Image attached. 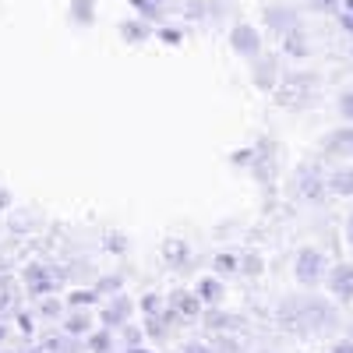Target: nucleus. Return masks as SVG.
<instances>
[{
	"label": "nucleus",
	"instance_id": "nucleus-1",
	"mask_svg": "<svg viewBox=\"0 0 353 353\" xmlns=\"http://www.w3.org/2000/svg\"><path fill=\"white\" fill-rule=\"evenodd\" d=\"M276 318L286 332L297 336H318L329 325H336V307L325 297H314V293H293V297H283L276 307Z\"/></svg>",
	"mask_w": 353,
	"mask_h": 353
},
{
	"label": "nucleus",
	"instance_id": "nucleus-2",
	"mask_svg": "<svg viewBox=\"0 0 353 353\" xmlns=\"http://www.w3.org/2000/svg\"><path fill=\"white\" fill-rule=\"evenodd\" d=\"M314 88H318V78L307 74V71L286 74V78L276 85V103H279L283 110H304L307 103H314Z\"/></svg>",
	"mask_w": 353,
	"mask_h": 353
},
{
	"label": "nucleus",
	"instance_id": "nucleus-3",
	"mask_svg": "<svg viewBox=\"0 0 353 353\" xmlns=\"http://www.w3.org/2000/svg\"><path fill=\"white\" fill-rule=\"evenodd\" d=\"M64 279H68V272H64V269L57 272L53 265H43V261H32V265H28V269L21 272L25 293H28V297H36V301L50 297V293H53L57 286H61Z\"/></svg>",
	"mask_w": 353,
	"mask_h": 353
},
{
	"label": "nucleus",
	"instance_id": "nucleus-4",
	"mask_svg": "<svg viewBox=\"0 0 353 353\" xmlns=\"http://www.w3.org/2000/svg\"><path fill=\"white\" fill-rule=\"evenodd\" d=\"M293 276H297L301 286H318L325 279V254L318 248H301L297 261H293Z\"/></svg>",
	"mask_w": 353,
	"mask_h": 353
},
{
	"label": "nucleus",
	"instance_id": "nucleus-5",
	"mask_svg": "<svg viewBox=\"0 0 353 353\" xmlns=\"http://www.w3.org/2000/svg\"><path fill=\"white\" fill-rule=\"evenodd\" d=\"M325 283H329V293H332L339 304H350V301H353V265H350V261L332 265L329 276H325Z\"/></svg>",
	"mask_w": 353,
	"mask_h": 353
},
{
	"label": "nucleus",
	"instance_id": "nucleus-6",
	"mask_svg": "<svg viewBox=\"0 0 353 353\" xmlns=\"http://www.w3.org/2000/svg\"><path fill=\"white\" fill-rule=\"evenodd\" d=\"M131 314H134V301L131 297H124V293H113V301L103 307V325L106 329H124L128 321H131Z\"/></svg>",
	"mask_w": 353,
	"mask_h": 353
},
{
	"label": "nucleus",
	"instance_id": "nucleus-7",
	"mask_svg": "<svg viewBox=\"0 0 353 353\" xmlns=\"http://www.w3.org/2000/svg\"><path fill=\"white\" fill-rule=\"evenodd\" d=\"M230 46H233V53H241V57H254L261 53V36L254 32V25H237L230 32Z\"/></svg>",
	"mask_w": 353,
	"mask_h": 353
},
{
	"label": "nucleus",
	"instance_id": "nucleus-8",
	"mask_svg": "<svg viewBox=\"0 0 353 353\" xmlns=\"http://www.w3.org/2000/svg\"><path fill=\"white\" fill-rule=\"evenodd\" d=\"M18 311H21V290L8 272H0V321L14 318Z\"/></svg>",
	"mask_w": 353,
	"mask_h": 353
},
{
	"label": "nucleus",
	"instance_id": "nucleus-9",
	"mask_svg": "<svg viewBox=\"0 0 353 353\" xmlns=\"http://www.w3.org/2000/svg\"><path fill=\"white\" fill-rule=\"evenodd\" d=\"M251 81L258 88H272L276 92V85H279V71H276V57H254V64H251Z\"/></svg>",
	"mask_w": 353,
	"mask_h": 353
},
{
	"label": "nucleus",
	"instance_id": "nucleus-10",
	"mask_svg": "<svg viewBox=\"0 0 353 353\" xmlns=\"http://www.w3.org/2000/svg\"><path fill=\"white\" fill-rule=\"evenodd\" d=\"M297 191H301V198H321L329 191V181H321L318 176V170L314 166H301V173H297Z\"/></svg>",
	"mask_w": 353,
	"mask_h": 353
},
{
	"label": "nucleus",
	"instance_id": "nucleus-11",
	"mask_svg": "<svg viewBox=\"0 0 353 353\" xmlns=\"http://www.w3.org/2000/svg\"><path fill=\"white\" fill-rule=\"evenodd\" d=\"M163 258L170 261V269L184 272L188 265H191V244L181 241V237H170V241H163Z\"/></svg>",
	"mask_w": 353,
	"mask_h": 353
},
{
	"label": "nucleus",
	"instance_id": "nucleus-12",
	"mask_svg": "<svg viewBox=\"0 0 353 353\" xmlns=\"http://www.w3.org/2000/svg\"><path fill=\"white\" fill-rule=\"evenodd\" d=\"M194 293L201 297V304H205V307H219V304H223V297H226V286H223V279H219V276H201Z\"/></svg>",
	"mask_w": 353,
	"mask_h": 353
},
{
	"label": "nucleus",
	"instance_id": "nucleus-13",
	"mask_svg": "<svg viewBox=\"0 0 353 353\" xmlns=\"http://www.w3.org/2000/svg\"><path fill=\"white\" fill-rule=\"evenodd\" d=\"M321 149L332 156H353V128H336L321 138Z\"/></svg>",
	"mask_w": 353,
	"mask_h": 353
},
{
	"label": "nucleus",
	"instance_id": "nucleus-14",
	"mask_svg": "<svg viewBox=\"0 0 353 353\" xmlns=\"http://www.w3.org/2000/svg\"><path fill=\"white\" fill-rule=\"evenodd\" d=\"M170 307H176V311H181V318H198L201 314V297H198V293H188V290H173L170 293Z\"/></svg>",
	"mask_w": 353,
	"mask_h": 353
},
{
	"label": "nucleus",
	"instance_id": "nucleus-15",
	"mask_svg": "<svg viewBox=\"0 0 353 353\" xmlns=\"http://www.w3.org/2000/svg\"><path fill=\"white\" fill-rule=\"evenodd\" d=\"M64 332L78 336V339H88V332H92V314H88L85 307H74L71 314H64Z\"/></svg>",
	"mask_w": 353,
	"mask_h": 353
},
{
	"label": "nucleus",
	"instance_id": "nucleus-16",
	"mask_svg": "<svg viewBox=\"0 0 353 353\" xmlns=\"http://www.w3.org/2000/svg\"><path fill=\"white\" fill-rule=\"evenodd\" d=\"M265 25L272 28V32H279V36H286L290 28H297L301 21H297V14H293L290 8H269L265 11Z\"/></svg>",
	"mask_w": 353,
	"mask_h": 353
},
{
	"label": "nucleus",
	"instance_id": "nucleus-17",
	"mask_svg": "<svg viewBox=\"0 0 353 353\" xmlns=\"http://www.w3.org/2000/svg\"><path fill=\"white\" fill-rule=\"evenodd\" d=\"M283 50L290 57H297V61H304V57H311V43H307V32L297 25V28H290V32L283 36Z\"/></svg>",
	"mask_w": 353,
	"mask_h": 353
},
{
	"label": "nucleus",
	"instance_id": "nucleus-18",
	"mask_svg": "<svg viewBox=\"0 0 353 353\" xmlns=\"http://www.w3.org/2000/svg\"><path fill=\"white\" fill-rule=\"evenodd\" d=\"M39 226H43V219H39L36 212H28V209L8 212V230H11V233H32V230H39Z\"/></svg>",
	"mask_w": 353,
	"mask_h": 353
},
{
	"label": "nucleus",
	"instance_id": "nucleus-19",
	"mask_svg": "<svg viewBox=\"0 0 353 353\" xmlns=\"http://www.w3.org/2000/svg\"><path fill=\"white\" fill-rule=\"evenodd\" d=\"M43 353H81V339L78 336H50V339H43V346H39Z\"/></svg>",
	"mask_w": 353,
	"mask_h": 353
},
{
	"label": "nucleus",
	"instance_id": "nucleus-20",
	"mask_svg": "<svg viewBox=\"0 0 353 353\" xmlns=\"http://www.w3.org/2000/svg\"><path fill=\"white\" fill-rule=\"evenodd\" d=\"M329 191L339 198H353V166H343L329 176Z\"/></svg>",
	"mask_w": 353,
	"mask_h": 353
},
{
	"label": "nucleus",
	"instance_id": "nucleus-21",
	"mask_svg": "<svg viewBox=\"0 0 353 353\" xmlns=\"http://www.w3.org/2000/svg\"><path fill=\"white\" fill-rule=\"evenodd\" d=\"M205 325H209V329H216V332H233V329H237L241 325V318L237 314H223V311H205Z\"/></svg>",
	"mask_w": 353,
	"mask_h": 353
},
{
	"label": "nucleus",
	"instance_id": "nucleus-22",
	"mask_svg": "<svg viewBox=\"0 0 353 353\" xmlns=\"http://www.w3.org/2000/svg\"><path fill=\"white\" fill-rule=\"evenodd\" d=\"M96 4L92 0H71V18H74V25H92L96 21Z\"/></svg>",
	"mask_w": 353,
	"mask_h": 353
},
{
	"label": "nucleus",
	"instance_id": "nucleus-23",
	"mask_svg": "<svg viewBox=\"0 0 353 353\" xmlns=\"http://www.w3.org/2000/svg\"><path fill=\"white\" fill-rule=\"evenodd\" d=\"M110 339H113V329H99V332H88V339H85V350L88 353H106L110 350Z\"/></svg>",
	"mask_w": 353,
	"mask_h": 353
},
{
	"label": "nucleus",
	"instance_id": "nucleus-24",
	"mask_svg": "<svg viewBox=\"0 0 353 353\" xmlns=\"http://www.w3.org/2000/svg\"><path fill=\"white\" fill-rule=\"evenodd\" d=\"M212 269H216V276L241 272V258H237V254H230V251H223V254H216V258H212Z\"/></svg>",
	"mask_w": 353,
	"mask_h": 353
},
{
	"label": "nucleus",
	"instance_id": "nucleus-25",
	"mask_svg": "<svg viewBox=\"0 0 353 353\" xmlns=\"http://www.w3.org/2000/svg\"><path fill=\"white\" fill-rule=\"evenodd\" d=\"M166 325H170V321H166L163 314H149V318H145V332H149L156 343H163V339L170 336V329H166Z\"/></svg>",
	"mask_w": 353,
	"mask_h": 353
},
{
	"label": "nucleus",
	"instance_id": "nucleus-26",
	"mask_svg": "<svg viewBox=\"0 0 353 353\" xmlns=\"http://www.w3.org/2000/svg\"><path fill=\"white\" fill-rule=\"evenodd\" d=\"M121 36H124L128 43H145V39H149V25H141V21H124V25H121Z\"/></svg>",
	"mask_w": 353,
	"mask_h": 353
},
{
	"label": "nucleus",
	"instance_id": "nucleus-27",
	"mask_svg": "<svg viewBox=\"0 0 353 353\" xmlns=\"http://www.w3.org/2000/svg\"><path fill=\"white\" fill-rule=\"evenodd\" d=\"M99 301V290H71L68 293V304L71 307H88V304H96Z\"/></svg>",
	"mask_w": 353,
	"mask_h": 353
},
{
	"label": "nucleus",
	"instance_id": "nucleus-28",
	"mask_svg": "<svg viewBox=\"0 0 353 353\" xmlns=\"http://www.w3.org/2000/svg\"><path fill=\"white\" fill-rule=\"evenodd\" d=\"M39 314H46V318H61V314H64L61 297H43V301H39Z\"/></svg>",
	"mask_w": 353,
	"mask_h": 353
},
{
	"label": "nucleus",
	"instance_id": "nucleus-29",
	"mask_svg": "<svg viewBox=\"0 0 353 353\" xmlns=\"http://www.w3.org/2000/svg\"><path fill=\"white\" fill-rule=\"evenodd\" d=\"M121 286H124V276H99L96 279L99 293H121Z\"/></svg>",
	"mask_w": 353,
	"mask_h": 353
},
{
	"label": "nucleus",
	"instance_id": "nucleus-30",
	"mask_svg": "<svg viewBox=\"0 0 353 353\" xmlns=\"http://www.w3.org/2000/svg\"><path fill=\"white\" fill-rule=\"evenodd\" d=\"M261 269H265L261 254H248V258H241V272H244V276H261Z\"/></svg>",
	"mask_w": 353,
	"mask_h": 353
},
{
	"label": "nucleus",
	"instance_id": "nucleus-31",
	"mask_svg": "<svg viewBox=\"0 0 353 353\" xmlns=\"http://www.w3.org/2000/svg\"><path fill=\"white\" fill-rule=\"evenodd\" d=\"M103 248H106L110 254H124V251H128V237H124V233H110V237L103 241Z\"/></svg>",
	"mask_w": 353,
	"mask_h": 353
},
{
	"label": "nucleus",
	"instance_id": "nucleus-32",
	"mask_svg": "<svg viewBox=\"0 0 353 353\" xmlns=\"http://www.w3.org/2000/svg\"><path fill=\"white\" fill-rule=\"evenodd\" d=\"M141 311L145 314H159L163 311V297H159V293H145V297H141Z\"/></svg>",
	"mask_w": 353,
	"mask_h": 353
},
{
	"label": "nucleus",
	"instance_id": "nucleus-33",
	"mask_svg": "<svg viewBox=\"0 0 353 353\" xmlns=\"http://www.w3.org/2000/svg\"><path fill=\"white\" fill-rule=\"evenodd\" d=\"M339 113H343V121L353 124V88H346V92L339 96Z\"/></svg>",
	"mask_w": 353,
	"mask_h": 353
},
{
	"label": "nucleus",
	"instance_id": "nucleus-34",
	"mask_svg": "<svg viewBox=\"0 0 353 353\" xmlns=\"http://www.w3.org/2000/svg\"><path fill=\"white\" fill-rule=\"evenodd\" d=\"M124 343L128 346H141V329L138 325H124Z\"/></svg>",
	"mask_w": 353,
	"mask_h": 353
},
{
	"label": "nucleus",
	"instance_id": "nucleus-35",
	"mask_svg": "<svg viewBox=\"0 0 353 353\" xmlns=\"http://www.w3.org/2000/svg\"><path fill=\"white\" fill-rule=\"evenodd\" d=\"M14 318H18V329H21L25 336H32V329H36V325H32V314H25V311H18Z\"/></svg>",
	"mask_w": 353,
	"mask_h": 353
},
{
	"label": "nucleus",
	"instance_id": "nucleus-36",
	"mask_svg": "<svg viewBox=\"0 0 353 353\" xmlns=\"http://www.w3.org/2000/svg\"><path fill=\"white\" fill-rule=\"evenodd\" d=\"M11 201H14L11 191H8V188H0V212H8V209H11Z\"/></svg>",
	"mask_w": 353,
	"mask_h": 353
},
{
	"label": "nucleus",
	"instance_id": "nucleus-37",
	"mask_svg": "<svg viewBox=\"0 0 353 353\" xmlns=\"http://www.w3.org/2000/svg\"><path fill=\"white\" fill-rule=\"evenodd\" d=\"M332 353H353V339H339V343L332 346Z\"/></svg>",
	"mask_w": 353,
	"mask_h": 353
},
{
	"label": "nucleus",
	"instance_id": "nucleus-38",
	"mask_svg": "<svg viewBox=\"0 0 353 353\" xmlns=\"http://www.w3.org/2000/svg\"><path fill=\"white\" fill-rule=\"evenodd\" d=\"M166 43H181V32H176V28H163V32H159Z\"/></svg>",
	"mask_w": 353,
	"mask_h": 353
},
{
	"label": "nucleus",
	"instance_id": "nucleus-39",
	"mask_svg": "<svg viewBox=\"0 0 353 353\" xmlns=\"http://www.w3.org/2000/svg\"><path fill=\"white\" fill-rule=\"evenodd\" d=\"M184 353H212V350L205 346V343H188V346H184Z\"/></svg>",
	"mask_w": 353,
	"mask_h": 353
},
{
	"label": "nucleus",
	"instance_id": "nucleus-40",
	"mask_svg": "<svg viewBox=\"0 0 353 353\" xmlns=\"http://www.w3.org/2000/svg\"><path fill=\"white\" fill-rule=\"evenodd\" d=\"M346 237H350V248H353V212H350V223H346Z\"/></svg>",
	"mask_w": 353,
	"mask_h": 353
},
{
	"label": "nucleus",
	"instance_id": "nucleus-41",
	"mask_svg": "<svg viewBox=\"0 0 353 353\" xmlns=\"http://www.w3.org/2000/svg\"><path fill=\"white\" fill-rule=\"evenodd\" d=\"M128 353H152V350H145V346H128Z\"/></svg>",
	"mask_w": 353,
	"mask_h": 353
},
{
	"label": "nucleus",
	"instance_id": "nucleus-42",
	"mask_svg": "<svg viewBox=\"0 0 353 353\" xmlns=\"http://www.w3.org/2000/svg\"><path fill=\"white\" fill-rule=\"evenodd\" d=\"M8 339V329H4V321H0V343H4Z\"/></svg>",
	"mask_w": 353,
	"mask_h": 353
},
{
	"label": "nucleus",
	"instance_id": "nucleus-43",
	"mask_svg": "<svg viewBox=\"0 0 353 353\" xmlns=\"http://www.w3.org/2000/svg\"><path fill=\"white\" fill-rule=\"evenodd\" d=\"M265 353H269V350H265Z\"/></svg>",
	"mask_w": 353,
	"mask_h": 353
}]
</instances>
